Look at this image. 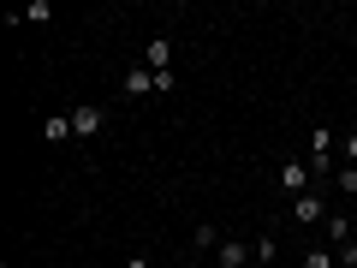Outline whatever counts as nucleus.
Masks as SVG:
<instances>
[{
  "label": "nucleus",
  "instance_id": "obj_1",
  "mask_svg": "<svg viewBox=\"0 0 357 268\" xmlns=\"http://www.w3.org/2000/svg\"><path fill=\"white\" fill-rule=\"evenodd\" d=\"M333 167V126H316L310 131V173H328Z\"/></svg>",
  "mask_w": 357,
  "mask_h": 268
},
{
  "label": "nucleus",
  "instance_id": "obj_2",
  "mask_svg": "<svg viewBox=\"0 0 357 268\" xmlns=\"http://www.w3.org/2000/svg\"><path fill=\"white\" fill-rule=\"evenodd\" d=\"M310 179H316V173H310V161H286V167H280V185H286L292 197L310 191Z\"/></svg>",
  "mask_w": 357,
  "mask_h": 268
},
{
  "label": "nucleus",
  "instance_id": "obj_3",
  "mask_svg": "<svg viewBox=\"0 0 357 268\" xmlns=\"http://www.w3.org/2000/svg\"><path fill=\"white\" fill-rule=\"evenodd\" d=\"M292 215L304 221V227H321V221H328V203H321L316 191H304V197H298V209H292Z\"/></svg>",
  "mask_w": 357,
  "mask_h": 268
},
{
  "label": "nucleus",
  "instance_id": "obj_4",
  "mask_svg": "<svg viewBox=\"0 0 357 268\" xmlns=\"http://www.w3.org/2000/svg\"><path fill=\"white\" fill-rule=\"evenodd\" d=\"M102 107H72V131H77V137H96V131H102Z\"/></svg>",
  "mask_w": 357,
  "mask_h": 268
},
{
  "label": "nucleus",
  "instance_id": "obj_5",
  "mask_svg": "<svg viewBox=\"0 0 357 268\" xmlns=\"http://www.w3.org/2000/svg\"><path fill=\"white\" fill-rule=\"evenodd\" d=\"M215 262H220V268H244V262H250V244H238V239H220Z\"/></svg>",
  "mask_w": 357,
  "mask_h": 268
},
{
  "label": "nucleus",
  "instance_id": "obj_6",
  "mask_svg": "<svg viewBox=\"0 0 357 268\" xmlns=\"http://www.w3.org/2000/svg\"><path fill=\"white\" fill-rule=\"evenodd\" d=\"M321 227H328V244H340V251H345V244L357 239V227H351V215H328V221H321Z\"/></svg>",
  "mask_w": 357,
  "mask_h": 268
},
{
  "label": "nucleus",
  "instance_id": "obj_7",
  "mask_svg": "<svg viewBox=\"0 0 357 268\" xmlns=\"http://www.w3.org/2000/svg\"><path fill=\"white\" fill-rule=\"evenodd\" d=\"M149 89H155V72L149 66H131L126 72V96H149Z\"/></svg>",
  "mask_w": 357,
  "mask_h": 268
},
{
  "label": "nucleus",
  "instance_id": "obj_8",
  "mask_svg": "<svg viewBox=\"0 0 357 268\" xmlns=\"http://www.w3.org/2000/svg\"><path fill=\"white\" fill-rule=\"evenodd\" d=\"M304 268H340V251H333V244H310V251H304Z\"/></svg>",
  "mask_w": 357,
  "mask_h": 268
},
{
  "label": "nucleus",
  "instance_id": "obj_9",
  "mask_svg": "<svg viewBox=\"0 0 357 268\" xmlns=\"http://www.w3.org/2000/svg\"><path fill=\"white\" fill-rule=\"evenodd\" d=\"M143 60H149V72H167V60H173V42H167V36H155Z\"/></svg>",
  "mask_w": 357,
  "mask_h": 268
},
{
  "label": "nucleus",
  "instance_id": "obj_10",
  "mask_svg": "<svg viewBox=\"0 0 357 268\" xmlns=\"http://www.w3.org/2000/svg\"><path fill=\"white\" fill-rule=\"evenodd\" d=\"M42 137H48V143L72 137V114H48V119H42Z\"/></svg>",
  "mask_w": 357,
  "mask_h": 268
},
{
  "label": "nucleus",
  "instance_id": "obj_11",
  "mask_svg": "<svg viewBox=\"0 0 357 268\" xmlns=\"http://www.w3.org/2000/svg\"><path fill=\"white\" fill-rule=\"evenodd\" d=\"M197 251H220V232L208 227V221H203V227H197Z\"/></svg>",
  "mask_w": 357,
  "mask_h": 268
},
{
  "label": "nucleus",
  "instance_id": "obj_12",
  "mask_svg": "<svg viewBox=\"0 0 357 268\" xmlns=\"http://www.w3.org/2000/svg\"><path fill=\"white\" fill-rule=\"evenodd\" d=\"M48 18H54V6H48V0H36V6L24 13V24H48Z\"/></svg>",
  "mask_w": 357,
  "mask_h": 268
},
{
  "label": "nucleus",
  "instance_id": "obj_13",
  "mask_svg": "<svg viewBox=\"0 0 357 268\" xmlns=\"http://www.w3.org/2000/svg\"><path fill=\"white\" fill-rule=\"evenodd\" d=\"M340 191H345V197H357V167H340Z\"/></svg>",
  "mask_w": 357,
  "mask_h": 268
},
{
  "label": "nucleus",
  "instance_id": "obj_14",
  "mask_svg": "<svg viewBox=\"0 0 357 268\" xmlns=\"http://www.w3.org/2000/svg\"><path fill=\"white\" fill-rule=\"evenodd\" d=\"M345 167H357V131L345 137Z\"/></svg>",
  "mask_w": 357,
  "mask_h": 268
},
{
  "label": "nucleus",
  "instance_id": "obj_15",
  "mask_svg": "<svg viewBox=\"0 0 357 268\" xmlns=\"http://www.w3.org/2000/svg\"><path fill=\"white\" fill-rule=\"evenodd\" d=\"M126 268H149V256H131V262H126Z\"/></svg>",
  "mask_w": 357,
  "mask_h": 268
},
{
  "label": "nucleus",
  "instance_id": "obj_16",
  "mask_svg": "<svg viewBox=\"0 0 357 268\" xmlns=\"http://www.w3.org/2000/svg\"><path fill=\"white\" fill-rule=\"evenodd\" d=\"M351 227H357V209H351Z\"/></svg>",
  "mask_w": 357,
  "mask_h": 268
}]
</instances>
